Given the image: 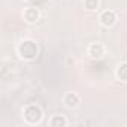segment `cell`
Returning <instances> with one entry per match:
<instances>
[{"label":"cell","mask_w":127,"mask_h":127,"mask_svg":"<svg viewBox=\"0 0 127 127\" xmlns=\"http://www.w3.org/2000/svg\"><path fill=\"white\" fill-rule=\"evenodd\" d=\"M24 15H26V20H27V21H30V23H33V21H36V20H37V17H39V14H37V11H36L34 8H30V9H27Z\"/></svg>","instance_id":"5b68a950"},{"label":"cell","mask_w":127,"mask_h":127,"mask_svg":"<svg viewBox=\"0 0 127 127\" xmlns=\"http://www.w3.org/2000/svg\"><path fill=\"white\" fill-rule=\"evenodd\" d=\"M84 3H85V8L87 9H96L99 2H97V0H85Z\"/></svg>","instance_id":"9c48e42d"},{"label":"cell","mask_w":127,"mask_h":127,"mask_svg":"<svg viewBox=\"0 0 127 127\" xmlns=\"http://www.w3.org/2000/svg\"><path fill=\"white\" fill-rule=\"evenodd\" d=\"M117 76L123 81H127V63H124V64L118 66L117 69Z\"/></svg>","instance_id":"52a82bcc"},{"label":"cell","mask_w":127,"mask_h":127,"mask_svg":"<svg viewBox=\"0 0 127 127\" xmlns=\"http://www.w3.org/2000/svg\"><path fill=\"white\" fill-rule=\"evenodd\" d=\"M78 96L75 94V93H69V94H66V97H64V102H66V105L67 106H76L78 105Z\"/></svg>","instance_id":"277c9868"},{"label":"cell","mask_w":127,"mask_h":127,"mask_svg":"<svg viewBox=\"0 0 127 127\" xmlns=\"http://www.w3.org/2000/svg\"><path fill=\"white\" fill-rule=\"evenodd\" d=\"M102 52H103V46H102L100 43H93V45L90 46V54H91L93 57H100Z\"/></svg>","instance_id":"8992f818"},{"label":"cell","mask_w":127,"mask_h":127,"mask_svg":"<svg viewBox=\"0 0 127 127\" xmlns=\"http://www.w3.org/2000/svg\"><path fill=\"white\" fill-rule=\"evenodd\" d=\"M30 2H33V0H30Z\"/></svg>","instance_id":"30bf717a"},{"label":"cell","mask_w":127,"mask_h":127,"mask_svg":"<svg viewBox=\"0 0 127 127\" xmlns=\"http://www.w3.org/2000/svg\"><path fill=\"white\" fill-rule=\"evenodd\" d=\"M18 52L23 58H27V60H32L37 55V46L33 40H24L20 48H18Z\"/></svg>","instance_id":"6da1fadb"},{"label":"cell","mask_w":127,"mask_h":127,"mask_svg":"<svg viewBox=\"0 0 127 127\" xmlns=\"http://www.w3.org/2000/svg\"><path fill=\"white\" fill-rule=\"evenodd\" d=\"M24 117H26V120L29 123H37L40 120V117H42V112H40V109L37 106L30 105V106H27L24 109Z\"/></svg>","instance_id":"7a4b0ae2"},{"label":"cell","mask_w":127,"mask_h":127,"mask_svg":"<svg viewBox=\"0 0 127 127\" xmlns=\"http://www.w3.org/2000/svg\"><path fill=\"white\" fill-rule=\"evenodd\" d=\"M51 126H52V127H63V126H66V120L63 118V117H60V115H57V117L52 118Z\"/></svg>","instance_id":"ba28073f"},{"label":"cell","mask_w":127,"mask_h":127,"mask_svg":"<svg viewBox=\"0 0 127 127\" xmlns=\"http://www.w3.org/2000/svg\"><path fill=\"white\" fill-rule=\"evenodd\" d=\"M100 20H102V24H105V26H112V24L115 23V14H114L112 11H105V12L102 14V17H100Z\"/></svg>","instance_id":"3957f363"}]
</instances>
